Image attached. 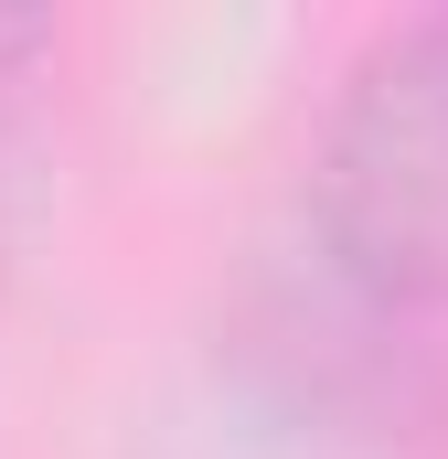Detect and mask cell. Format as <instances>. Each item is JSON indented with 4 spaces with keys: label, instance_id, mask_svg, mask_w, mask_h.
I'll return each mask as SVG.
<instances>
[{
    "label": "cell",
    "instance_id": "1",
    "mask_svg": "<svg viewBox=\"0 0 448 459\" xmlns=\"http://www.w3.org/2000/svg\"><path fill=\"white\" fill-rule=\"evenodd\" d=\"M203 363L256 428H278L321 459H395L448 438L438 321L384 299L374 278H352L299 214L224 267Z\"/></svg>",
    "mask_w": 448,
    "mask_h": 459
},
{
    "label": "cell",
    "instance_id": "2",
    "mask_svg": "<svg viewBox=\"0 0 448 459\" xmlns=\"http://www.w3.org/2000/svg\"><path fill=\"white\" fill-rule=\"evenodd\" d=\"M299 225L384 299L448 321V11L384 22L321 97Z\"/></svg>",
    "mask_w": 448,
    "mask_h": 459
},
{
    "label": "cell",
    "instance_id": "3",
    "mask_svg": "<svg viewBox=\"0 0 448 459\" xmlns=\"http://www.w3.org/2000/svg\"><path fill=\"white\" fill-rule=\"evenodd\" d=\"M54 54H65V22H54V11H11V0H0V128H11V108L54 75Z\"/></svg>",
    "mask_w": 448,
    "mask_h": 459
},
{
    "label": "cell",
    "instance_id": "4",
    "mask_svg": "<svg viewBox=\"0 0 448 459\" xmlns=\"http://www.w3.org/2000/svg\"><path fill=\"white\" fill-rule=\"evenodd\" d=\"M0 299H11V182H0Z\"/></svg>",
    "mask_w": 448,
    "mask_h": 459
}]
</instances>
